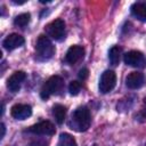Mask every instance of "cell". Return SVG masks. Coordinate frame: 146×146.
<instances>
[{"instance_id": "6da1fadb", "label": "cell", "mask_w": 146, "mask_h": 146, "mask_svg": "<svg viewBox=\"0 0 146 146\" xmlns=\"http://www.w3.org/2000/svg\"><path fill=\"white\" fill-rule=\"evenodd\" d=\"M90 112L87 107L81 106L78 107L73 114H72V119L70 122V125L72 129L76 130V131H86L88 130L89 125H90Z\"/></svg>"}, {"instance_id": "7a4b0ae2", "label": "cell", "mask_w": 146, "mask_h": 146, "mask_svg": "<svg viewBox=\"0 0 146 146\" xmlns=\"http://www.w3.org/2000/svg\"><path fill=\"white\" fill-rule=\"evenodd\" d=\"M64 86V81L60 76L58 75H54L51 78H49L47 80V82L42 86L41 91H40V96L42 99H48L51 95H56L58 94L62 88Z\"/></svg>"}, {"instance_id": "3957f363", "label": "cell", "mask_w": 146, "mask_h": 146, "mask_svg": "<svg viewBox=\"0 0 146 146\" xmlns=\"http://www.w3.org/2000/svg\"><path fill=\"white\" fill-rule=\"evenodd\" d=\"M35 50L40 59H49L55 54V47L52 46L50 39L46 35L39 36L36 41V46H35Z\"/></svg>"}, {"instance_id": "277c9868", "label": "cell", "mask_w": 146, "mask_h": 146, "mask_svg": "<svg viewBox=\"0 0 146 146\" xmlns=\"http://www.w3.org/2000/svg\"><path fill=\"white\" fill-rule=\"evenodd\" d=\"M47 34L54 40L60 41L65 38V23L62 19H55L46 26Z\"/></svg>"}, {"instance_id": "5b68a950", "label": "cell", "mask_w": 146, "mask_h": 146, "mask_svg": "<svg viewBox=\"0 0 146 146\" xmlns=\"http://www.w3.org/2000/svg\"><path fill=\"white\" fill-rule=\"evenodd\" d=\"M115 83H116V75H115V73L113 71H111V70H107L100 76L99 84H98L99 91L102 94H107V92H110V91H112L114 89Z\"/></svg>"}, {"instance_id": "8992f818", "label": "cell", "mask_w": 146, "mask_h": 146, "mask_svg": "<svg viewBox=\"0 0 146 146\" xmlns=\"http://www.w3.org/2000/svg\"><path fill=\"white\" fill-rule=\"evenodd\" d=\"M123 62L127 65L132 66V67L143 68V67L146 66V58H145V56L140 51H137V50H131V51H128L127 54H124Z\"/></svg>"}, {"instance_id": "52a82bcc", "label": "cell", "mask_w": 146, "mask_h": 146, "mask_svg": "<svg viewBox=\"0 0 146 146\" xmlns=\"http://www.w3.org/2000/svg\"><path fill=\"white\" fill-rule=\"evenodd\" d=\"M29 131L35 135H44V136H51L55 133V125L50 121H41L31 128H29Z\"/></svg>"}, {"instance_id": "ba28073f", "label": "cell", "mask_w": 146, "mask_h": 146, "mask_svg": "<svg viewBox=\"0 0 146 146\" xmlns=\"http://www.w3.org/2000/svg\"><path fill=\"white\" fill-rule=\"evenodd\" d=\"M25 78H26V73L25 72H23V71H16V72H14L9 76V79L7 80V87H8V89L11 92L18 91L19 88H21V86H22V83H23V81L25 80Z\"/></svg>"}, {"instance_id": "9c48e42d", "label": "cell", "mask_w": 146, "mask_h": 146, "mask_svg": "<svg viewBox=\"0 0 146 146\" xmlns=\"http://www.w3.org/2000/svg\"><path fill=\"white\" fill-rule=\"evenodd\" d=\"M10 114L16 120H25L32 114V107L26 104H16L11 107Z\"/></svg>"}, {"instance_id": "30bf717a", "label": "cell", "mask_w": 146, "mask_h": 146, "mask_svg": "<svg viewBox=\"0 0 146 146\" xmlns=\"http://www.w3.org/2000/svg\"><path fill=\"white\" fill-rule=\"evenodd\" d=\"M145 83V76L140 72H131L125 78V84L129 89H139Z\"/></svg>"}, {"instance_id": "8fae6325", "label": "cell", "mask_w": 146, "mask_h": 146, "mask_svg": "<svg viewBox=\"0 0 146 146\" xmlns=\"http://www.w3.org/2000/svg\"><path fill=\"white\" fill-rule=\"evenodd\" d=\"M24 42H25V40H24V38L22 35L17 34V33H11V34H9L3 40L2 46H3L5 49H7V50L10 51V50H14L16 48L22 47L24 44Z\"/></svg>"}, {"instance_id": "7c38bea8", "label": "cell", "mask_w": 146, "mask_h": 146, "mask_svg": "<svg viewBox=\"0 0 146 146\" xmlns=\"http://www.w3.org/2000/svg\"><path fill=\"white\" fill-rule=\"evenodd\" d=\"M84 55V49L81 47V46H78V44H74L72 47L68 48L67 52H66V56H65V60L73 65L75 64L76 62H79Z\"/></svg>"}, {"instance_id": "4fadbf2b", "label": "cell", "mask_w": 146, "mask_h": 146, "mask_svg": "<svg viewBox=\"0 0 146 146\" xmlns=\"http://www.w3.org/2000/svg\"><path fill=\"white\" fill-rule=\"evenodd\" d=\"M131 14L137 19L141 22H146V5L141 2H136L131 6Z\"/></svg>"}, {"instance_id": "5bb4252c", "label": "cell", "mask_w": 146, "mask_h": 146, "mask_svg": "<svg viewBox=\"0 0 146 146\" xmlns=\"http://www.w3.org/2000/svg\"><path fill=\"white\" fill-rule=\"evenodd\" d=\"M52 115L56 119L57 123L58 124H62L64 122L65 115H66V108H65V106H63L60 104L54 105V107H52Z\"/></svg>"}, {"instance_id": "9a60e30c", "label": "cell", "mask_w": 146, "mask_h": 146, "mask_svg": "<svg viewBox=\"0 0 146 146\" xmlns=\"http://www.w3.org/2000/svg\"><path fill=\"white\" fill-rule=\"evenodd\" d=\"M122 54V49L119 46H113L108 51V60L113 66H116L120 62V57Z\"/></svg>"}, {"instance_id": "2e32d148", "label": "cell", "mask_w": 146, "mask_h": 146, "mask_svg": "<svg viewBox=\"0 0 146 146\" xmlns=\"http://www.w3.org/2000/svg\"><path fill=\"white\" fill-rule=\"evenodd\" d=\"M58 146H78V145H76V141H75L73 136H71L70 133L64 132V133L59 135Z\"/></svg>"}, {"instance_id": "e0dca14e", "label": "cell", "mask_w": 146, "mask_h": 146, "mask_svg": "<svg viewBox=\"0 0 146 146\" xmlns=\"http://www.w3.org/2000/svg\"><path fill=\"white\" fill-rule=\"evenodd\" d=\"M30 18H31V15L29 13H24V14H21L18 16L15 17L14 19V24L18 27H25L29 23H30Z\"/></svg>"}, {"instance_id": "ac0fdd59", "label": "cell", "mask_w": 146, "mask_h": 146, "mask_svg": "<svg viewBox=\"0 0 146 146\" xmlns=\"http://www.w3.org/2000/svg\"><path fill=\"white\" fill-rule=\"evenodd\" d=\"M81 90V83L79 81H71L68 84V91L71 95L76 96Z\"/></svg>"}, {"instance_id": "d6986e66", "label": "cell", "mask_w": 146, "mask_h": 146, "mask_svg": "<svg viewBox=\"0 0 146 146\" xmlns=\"http://www.w3.org/2000/svg\"><path fill=\"white\" fill-rule=\"evenodd\" d=\"M88 75H89V71H88V68H81L80 71H79V74H78V76H79V79L80 80H86L87 78H88Z\"/></svg>"}, {"instance_id": "ffe728a7", "label": "cell", "mask_w": 146, "mask_h": 146, "mask_svg": "<svg viewBox=\"0 0 146 146\" xmlns=\"http://www.w3.org/2000/svg\"><path fill=\"white\" fill-rule=\"evenodd\" d=\"M0 128H1V135H0V138L2 139V138H3V136H5V132H6V128H5V124H3V123H1Z\"/></svg>"}, {"instance_id": "44dd1931", "label": "cell", "mask_w": 146, "mask_h": 146, "mask_svg": "<svg viewBox=\"0 0 146 146\" xmlns=\"http://www.w3.org/2000/svg\"><path fill=\"white\" fill-rule=\"evenodd\" d=\"M144 104H145V106H146V98L144 99ZM145 111H146V110H145Z\"/></svg>"}, {"instance_id": "7402d4cb", "label": "cell", "mask_w": 146, "mask_h": 146, "mask_svg": "<svg viewBox=\"0 0 146 146\" xmlns=\"http://www.w3.org/2000/svg\"><path fill=\"white\" fill-rule=\"evenodd\" d=\"M145 146H146V145H145Z\"/></svg>"}]
</instances>
